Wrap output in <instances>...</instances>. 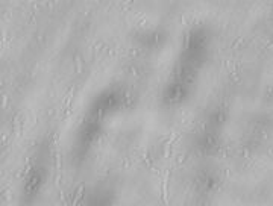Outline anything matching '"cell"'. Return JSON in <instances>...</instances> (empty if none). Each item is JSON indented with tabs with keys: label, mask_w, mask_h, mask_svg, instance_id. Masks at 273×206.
I'll use <instances>...</instances> for the list:
<instances>
[{
	"label": "cell",
	"mask_w": 273,
	"mask_h": 206,
	"mask_svg": "<svg viewBox=\"0 0 273 206\" xmlns=\"http://www.w3.org/2000/svg\"><path fill=\"white\" fill-rule=\"evenodd\" d=\"M167 179H169V171L164 174V177H163V190H161V199H163V202H167L166 200V190H167Z\"/></svg>",
	"instance_id": "cell-1"
},
{
	"label": "cell",
	"mask_w": 273,
	"mask_h": 206,
	"mask_svg": "<svg viewBox=\"0 0 273 206\" xmlns=\"http://www.w3.org/2000/svg\"><path fill=\"white\" fill-rule=\"evenodd\" d=\"M173 141H175V135H172V138L169 140V143L166 144V152H164V156L166 158H169L170 156V150H172V144H173Z\"/></svg>",
	"instance_id": "cell-2"
},
{
	"label": "cell",
	"mask_w": 273,
	"mask_h": 206,
	"mask_svg": "<svg viewBox=\"0 0 273 206\" xmlns=\"http://www.w3.org/2000/svg\"><path fill=\"white\" fill-rule=\"evenodd\" d=\"M82 194H84V184H82V185H79V188H78V194L75 196V203H79V202H81Z\"/></svg>",
	"instance_id": "cell-3"
},
{
	"label": "cell",
	"mask_w": 273,
	"mask_h": 206,
	"mask_svg": "<svg viewBox=\"0 0 273 206\" xmlns=\"http://www.w3.org/2000/svg\"><path fill=\"white\" fill-rule=\"evenodd\" d=\"M76 67H78V73H82V62L79 55H76Z\"/></svg>",
	"instance_id": "cell-4"
}]
</instances>
